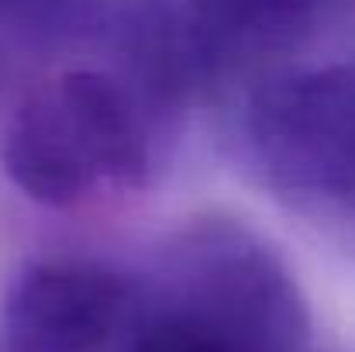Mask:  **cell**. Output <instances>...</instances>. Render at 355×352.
Here are the masks:
<instances>
[{
  "instance_id": "cell-1",
  "label": "cell",
  "mask_w": 355,
  "mask_h": 352,
  "mask_svg": "<svg viewBox=\"0 0 355 352\" xmlns=\"http://www.w3.org/2000/svg\"><path fill=\"white\" fill-rule=\"evenodd\" d=\"M204 142L283 218L355 255V28L232 90Z\"/></svg>"
},
{
  "instance_id": "cell-2",
  "label": "cell",
  "mask_w": 355,
  "mask_h": 352,
  "mask_svg": "<svg viewBox=\"0 0 355 352\" xmlns=\"http://www.w3.org/2000/svg\"><path fill=\"white\" fill-rule=\"evenodd\" d=\"M352 17H355V0H352Z\"/></svg>"
}]
</instances>
